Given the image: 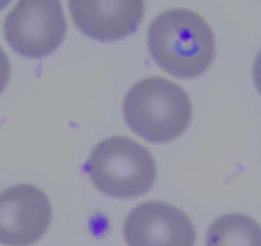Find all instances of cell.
Masks as SVG:
<instances>
[{
	"mask_svg": "<svg viewBox=\"0 0 261 246\" xmlns=\"http://www.w3.org/2000/svg\"><path fill=\"white\" fill-rule=\"evenodd\" d=\"M11 77V63H9V58L6 54L2 46H0V92H3L6 89L7 84Z\"/></svg>",
	"mask_w": 261,
	"mask_h": 246,
	"instance_id": "obj_9",
	"label": "cell"
},
{
	"mask_svg": "<svg viewBox=\"0 0 261 246\" xmlns=\"http://www.w3.org/2000/svg\"><path fill=\"white\" fill-rule=\"evenodd\" d=\"M147 47L152 60L165 72L177 79H193L212 66L215 37L200 14L174 8L151 22Z\"/></svg>",
	"mask_w": 261,
	"mask_h": 246,
	"instance_id": "obj_1",
	"label": "cell"
},
{
	"mask_svg": "<svg viewBox=\"0 0 261 246\" xmlns=\"http://www.w3.org/2000/svg\"><path fill=\"white\" fill-rule=\"evenodd\" d=\"M67 22L59 0H18L4 21L12 49L31 59L45 58L59 47Z\"/></svg>",
	"mask_w": 261,
	"mask_h": 246,
	"instance_id": "obj_4",
	"label": "cell"
},
{
	"mask_svg": "<svg viewBox=\"0 0 261 246\" xmlns=\"http://www.w3.org/2000/svg\"><path fill=\"white\" fill-rule=\"evenodd\" d=\"M9 3H11V0H0V11H3Z\"/></svg>",
	"mask_w": 261,
	"mask_h": 246,
	"instance_id": "obj_11",
	"label": "cell"
},
{
	"mask_svg": "<svg viewBox=\"0 0 261 246\" xmlns=\"http://www.w3.org/2000/svg\"><path fill=\"white\" fill-rule=\"evenodd\" d=\"M87 167L94 186L117 199L141 196L156 180V163L151 153L124 136L100 141L92 149Z\"/></svg>",
	"mask_w": 261,
	"mask_h": 246,
	"instance_id": "obj_3",
	"label": "cell"
},
{
	"mask_svg": "<svg viewBox=\"0 0 261 246\" xmlns=\"http://www.w3.org/2000/svg\"><path fill=\"white\" fill-rule=\"evenodd\" d=\"M51 222V205L42 190L21 183L0 192V243L29 246L37 242Z\"/></svg>",
	"mask_w": 261,
	"mask_h": 246,
	"instance_id": "obj_5",
	"label": "cell"
},
{
	"mask_svg": "<svg viewBox=\"0 0 261 246\" xmlns=\"http://www.w3.org/2000/svg\"><path fill=\"white\" fill-rule=\"evenodd\" d=\"M206 246H261V226L240 213L222 215L210 226Z\"/></svg>",
	"mask_w": 261,
	"mask_h": 246,
	"instance_id": "obj_8",
	"label": "cell"
},
{
	"mask_svg": "<svg viewBox=\"0 0 261 246\" xmlns=\"http://www.w3.org/2000/svg\"><path fill=\"white\" fill-rule=\"evenodd\" d=\"M253 80H255L256 89L261 94V50L256 57L255 66H253Z\"/></svg>",
	"mask_w": 261,
	"mask_h": 246,
	"instance_id": "obj_10",
	"label": "cell"
},
{
	"mask_svg": "<svg viewBox=\"0 0 261 246\" xmlns=\"http://www.w3.org/2000/svg\"><path fill=\"white\" fill-rule=\"evenodd\" d=\"M123 115L140 137L165 144L186 131L192 118V103L179 85L163 77H147L127 92Z\"/></svg>",
	"mask_w": 261,
	"mask_h": 246,
	"instance_id": "obj_2",
	"label": "cell"
},
{
	"mask_svg": "<svg viewBox=\"0 0 261 246\" xmlns=\"http://www.w3.org/2000/svg\"><path fill=\"white\" fill-rule=\"evenodd\" d=\"M128 246H195L192 220L177 207L145 202L130 210L123 226Z\"/></svg>",
	"mask_w": 261,
	"mask_h": 246,
	"instance_id": "obj_6",
	"label": "cell"
},
{
	"mask_svg": "<svg viewBox=\"0 0 261 246\" xmlns=\"http://www.w3.org/2000/svg\"><path fill=\"white\" fill-rule=\"evenodd\" d=\"M74 24L99 41H117L134 34L145 13V0H69Z\"/></svg>",
	"mask_w": 261,
	"mask_h": 246,
	"instance_id": "obj_7",
	"label": "cell"
}]
</instances>
